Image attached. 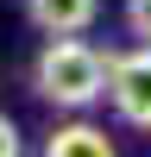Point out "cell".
I'll list each match as a JSON object with an SVG mask.
<instances>
[{"instance_id": "7a4b0ae2", "label": "cell", "mask_w": 151, "mask_h": 157, "mask_svg": "<svg viewBox=\"0 0 151 157\" xmlns=\"http://www.w3.org/2000/svg\"><path fill=\"white\" fill-rule=\"evenodd\" d=\"M107 101H113V113H120L126 126L151 132V44H138V50H120V57H113Z\"/></svg>"}, {"instance_id": "5b68a950", "label": "cell", "mask_w": 151, "mask_h": 157, "mask_svg": "<svg viewBox=\"0 0 151 157\" xmlns=\"http://www.w3.org/2000/svg\"><path fill=\"white\" fill-rule=\"evenodd\" d=\"M126 25H132V38L151 44V0H126Z\"/></svg>"}, {"instance_id": "6da1fadb", "label": "cell", "mask_w": 151, "mask_h": 157, "mask_svg": "<svg viewBox=\"0 0 151 157\" xmlns=\"http://www.w3.org/2000/svg\"><path fill=\"white\" fill-rule=\"evenodd\" d=\"M107 75H113V57H101L82 32L50 38V44L38 50V63H32V88H38V101L69 107V113L95 107V101L107 94Z\"/></svg>"}, {"instance_id": "3957f363", "label": "cell", "mask_w": 151, "mask_h": 157, "mask_svg": "<svg viewBox=\"0 0 151 157\" xmlns=\"http://www.w3.org/2000/svg\"><path fill=\"white\" fill-rule=\"evenodd\" d=\"M101 13V0H25V19L38 25L44 38H69V32H88Z\"/></svg>"}, {"instance_id": "8992f818", "label": "cell", "mask_w": 151, "mask_h": 157, "mask_svg": "<svg viewBox=\"0 0 151 157\" xmlns=\"http://www.w3.org/2000/svg\"><path fill=\"white\" fill-rule=\"evenodd\" d=\"M0 157H25V138H19V126L0 113Z\"/></svg>"}, {"instance_id": "277c9868", "label": "cell", "mask_w": 151, "mask_h": 157, "mask_svg": "<svg viewBox=\"0 0 151 157\" xmlns=\"http://www.w3.org/2000/svg\"><path fill=\"white\" fill-rule=\"evenodd\" d=\"M44 157H120V151H113V138L101 132V126L69 120V126H57V132L44 138Z\"/></svg>"}]
</instances>
